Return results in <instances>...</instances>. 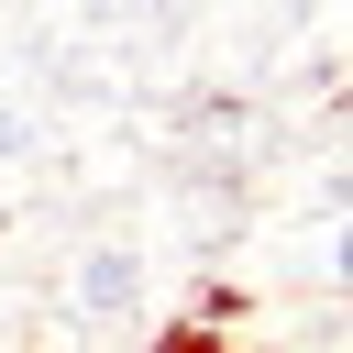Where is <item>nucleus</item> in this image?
<instances>
[{
    "label": "nucleus",
    "instance_id": "obj_1",
    "mask_svg": "<svg viewBox=\"0 0 353 353\" xmlns=\"http://www.w3.org/2000/svg\"><path fill=\"white\" fill-rule=\"evenodd\" d=\"M154 353H232V331H210V320H165Z\"/></svg>",
    "mask_w": 353,
    "mask_h": 353
}]
</instances>
